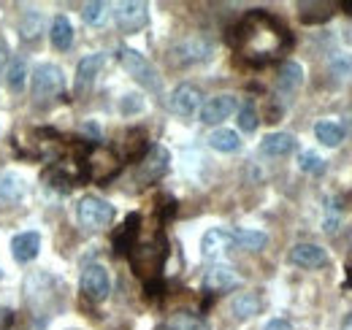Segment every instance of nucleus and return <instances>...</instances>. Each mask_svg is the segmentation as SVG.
<instances>
[{
	"instance_id": "17",
	"label": "nucleus",
	"mask_w": 352,
	"mask_h": 330,
	"mask_svg": "<svg viewBox=\"0 0 352 330\" xmlns=\"http://www.w3.org/2000/svg\"><path fill=\"white\" fill-rule=\"evenodd\" d=\"M293 149H296V138L290 133H268L261 141L263 157H287Z\"/></svg>"
},
{
	"instance_id": "26",
	"label": "nucleus",
	"mask_w": 352,
	"mask_h": 330,
	"mask_svg": "<svg viewBox=\"0 0 352 330\" xmlns=\"http://www.w3.org/2000/svg\"><path fill=\"white\" fill-rule=\"evenodd\" d=\"M135 233H138V214H131L128 222L122 225L120 236H117V252H131V244H133V239H135Z\"/></svg>"
},
{
	"instance_id": "31",
	"label": "nucleus",
	"mask_w": 352,
	"mask_h": 330,
	"mask_svg": "<svg viewBox=\"0 0 352 330\" xmlns=\"http://www.w3.org/2000/svg\"><path fill=\"white\" fill-rule=\"evenodd\" d=\"M120 109H122V114H135V111H141V109H144V98H141L138 92H128V95L122 98Z\"/></svg>"
},
{
	"instance_id": "20",
	"label": "nucleus",
	"mask_w": 352,
	"mask_h": 330,
	"mask_svg": "<svg viewBox=\"0 0 352 330\" xmlns=\"http://www.w3.org/2000/svg\"><path fill=\"white\" fill-rule=\"evenodd\" d=\"M268 241L263 230H250V228H239L233 230V247L239 249H247V252H261Z\"/></svg>"
},
{
	"instance_id": "23",
	"label": "nucleus",
	"mask_w": 352,
	"mask_h": 330,
	"mask_svg": "<svg viewBox=\"0 0 352 330\" xmlns=\"http://www.w3.org/2000/svg\"><path fill=\"white\" fill-rule=\"evenodd\" d=\"M314 135H317L320 144H325V146H331V149L344 141V133H342L339 122H317L314 124Z\"/></svg>"
},
{
	"instance_id": "33",
	"label": "nucleus",
	"mask_w": 352,
	"mask_h": 330,
	"mask_svg": "<svg viewBox=\"0 0 352 330\" xmlns=\"http://www.w3.org/2000/svg\"><path fill=\"white\" fill-rule=\"evenodd\" d=\"M263 330H293V325L287 322V320H282V317H276V320H271Z\"/></svg>"
},
{
	"instance_id": "32",
	"label": "nucleus",
	"mask_w": 352,
	"mask_h": 330,
	"mask_svg": "<svg viewBox=\"0 0 352 330\" xmlns=\"http://www.w3.org/2000/svg\"><path fill=\"white\" fill-rule=\"evenodd\" d=\"M174 328L176 330H204V322L195 320V317H190V314H182V317L174 320Z\"/></svg>"
},
{
	"instance_id": "24",
	"label": "nucleus",
	"mask_w": 352,
	"mask_h": 330,
	"mask_svg": "<svg viewBox=\"0 0 352 330\" xmlns=\"http://www.w3.org/2000/svg\"><path fill=\"white\" fill-rule=\"evenodd\" d=\"M25 82H28V63L25 60H14L6 71V84L11 92H22L25 89Z\"/></svg>"
},
{
	"instance_id": "34",
	"label": "nucleus",
	"mask_w": 352,
	"mask_h": 330,
	"mask_svg": "<svg viewBox=\"0 0 352 330\" xmlns=\"http://www.w3.org/2000/svg\"><path fill=\"white\" fill-rule=\"evenodd\" d=\"M339 127H342V133H347V135L352 138V109L344 111V117H342V124H339Z\"/></svg>"
},
{
	"instance_id": "3",
	"label": "nucleus",
	"mask_w": 352,
	"mask_h": 330,
	"mask_svg": "<svg viewBox=\"0 0 352 330\" xmlns=\"http://www.w3.org/2000/svg\"><path fill=\"white\" fill-rule=\"evenodd\" d=\"M79 214V222L87 228V230H103L114 222V206L98 195H85L76 206Z\"/></svg>"
},
{
	"instance_id": "13",
	"label": "nucleus",
	"mask_w": 352,
	"mask_h": 330,
	"mask_svg": "<svg viewBox=\"0 0 352 330\" xmlns=\"http://www.w3.org/2000/svg\"><path fill=\"white\" fill-rule=\"evenodd\" d=\"M103 65H106V54H100V52L87 54V57L79 60V65H76V92H79V95L87 92L89 87H92L95 76L100 74Z\"/></svg>"
},
{
	"instance_id": "1",
	"label": "nucleus",
	"mask_w": 352,
	"mask_h": 330,
	"mask_svg": "<svg viewBox=\"0 0 352 330\" xmlns=\"http://www.w3.org/2000/svg\"><path fill=\"white\" fill-rule=\"evenodd\" d=\"M290 43L287 30L265 11H252L236 28V49L250 63H268Z\"/></svg>"
},
{
	"instance_id": "10",
	"label": "nucleus",
	"mask_w": 352,
	"mask_h": 330,
	"mask_svg": "<svg viewBox=\"0 0 352 330\" xmlns=\"http://www.w3.org/2000/svg\"><path fill=\"white\" fill-rule=\"evenodd\" d=\"M239 109V100L233 95H214L201 106V122L204 124H220L225 122L233 111Z\"/></svg>"
},
{
	"instance_id": "16",
	"label": "nucleus",
	"mask_w": 352,
	"mask_h": 330,
	"mask_svg": "<svg viewBox=\"0 0 352 330\" xmlns=\"http://www.w3.org/2000/svg\"><path fill=\"white\" fill-rule=\"evenodd\" d=\"M301 84H304V68L298 63H293V60L282 63L279 79H276V92L285 95V98H290V95H296L301 89Z\"/></svg>"
},
{
	"instance_id": "11",
	"label": "nucleus",
	"mask_w": 352,
	"mask_h": 330,
	"mask_svg": "<svg viewBox=\"0 0 352 330\" xmlns=\"http://www.w3.org/2000/svg\"><path fill=\"white\" fill-rule=\"evenodd\" d=\"M230 247H233V230H225V228H212V230H206L204 239H201V254H204L206 260L220 257V254H225Z\"/></svg>"
},
{
	"instance_id": "25",
	"label": "nucleus",
	"mask_w": 352,
	"mask_h": 330,
	"mask_svg": "<svg viewBox=\"0 0 352 330\" xmlns=\"http://www.w3.org/2000/svg\"><path fill=\"white\" fill-rule=\"evenodd\" d=\"M331 74L336 82H347L352 76V54L350 52H336L331 54Z\"/></svg>"
},
{
	"instance_id": "28",
	"label": "nucleus",
	"mask_w": 352,
	"mask_h": 330,
	"mask_svg": "<svg viewBox=\"0 0 352 330\" xmlns=\"http://www.w3.org/2000/svg\"><path fill=\"white\" fill-rule=\"evenodd\" d=\"M258 109L252 106V103H247V106H241L239 109V127L244 130V133H255L258 130Z\"/></svg>"
},
{
	"instance_id": "27",
	"label": "nucleus",
	"mask_w": 352,
	"mask_h": 330,
	"mask_svg": "<svg viewBox=\"0 0 352 330\" xmlns=\"http://www.w3.org/2000/svg\"><path fill=\"white\" fill-rule=\"evenodd\" d=\"M106 14H109V6L106 3H100V0H92L85 6V11H82V16H85V22L87 25H103L106 22Z\"/></svg>"
},
{
	"instance_id": "15",
	"label": "nucleus",
	"mask_w": 352,
	"mask_h": 330,
	"mask_svg": "<svg viewBox=\"0 0 352 330\" xmlns=\"http://www.w3.org/2000/svg\"><path fill=\"white\" fill-rule=\"evenodd\" d=\"M38 249H41V236L36 230H28V233H19L11 239V254L16 263H30L38 257Z\"/></svg>"
},
{
	"instance_id": "8",
	"label": "nucleus",
	"mask_w": 352,
	"mask_h": 330,
	"mask_svg": "<svg viewBox=\"0 0 352 330\" xmlns=\"http://www.w3.org/2000/svg\"><path fill=\"white\" fill-rule=\"evenodd\" d=\"M114 19H117V28L122 33H135L149 22V6L146 3H135V0L120 3L117 11H114Z\"/></svg>"
},
{
	"instance_id": "30",
	"label": "nucleus",
	"mask_w": 352,
	"mask_h": 330,
	"mask_svg": "<svg viewBox=\"0 0 352 330\" xmlns=\"http://www.w3.org/2000/svg\"><path fill=\"white\" fill-rule=\"evenodd\" d=\"M38 30H41V14L38 11L36 14H28L25 16V25H22V38L25 41H30V38L36 41L38 38Z\"/></svg>"
},
{
	"instance_id": "7",
	"label": "nucleus",
	"mask_w": 352,
	"mask_h": 330,
	"mask_svg": "<svg viewBox=\"0 0 352 330\" xmlns=\"http://www.w3.org/2000/svg\"><path fill=\"white\" fill-rule=\"evenodd\" d=\"M82 292L87 295L92 303L106 300L109 292H111V276H109V271L103 265H98V263H89L87 268L82 271Z\"/></svg>"
},
{
	"instance_id": "19",
	"label": "nucleus",
	"mask_w": 352,
	"mask_h": 330,
	"mask_svg": "<svg viewBox=\"0 0 352 330\" xmlns=\"http://www.w3.org/2000/svg\"><path fill=\"white\" fill-rule=\"evenodd\" d=\"M49 38H52V46L60 49V52L71 49V43H74V25L68 22V16H54V22L49 28Z\"/></svg>"
},
{
	"instance_id": "36",
	"label": "nucleus",
	"mask_w": 352,
	"mask_h": 330,
	"mask_svg": "<svg viewBox=\"0 0 352 330\" xmlns=\"http://www.w3.org/2000/svg\"><path fill=\"white\" fill-rule=\"evenodd\" d=\"M342 8H344V11H350V14H352V0H347V3H342Z\"/></svg>"
},
{
	"instance_id": "14",
	"label": "nucleus",
	"mask_w": 352,
	"mask_h": 330,
	"mask_svg": "<svg viewBox=\"0 0 352 330\" xmlns=\"http://www.w3.org/2000/svg\"><path fill=\"white\" fill-rule=\"evenodd\" d=\"M239 274L228 265H212L204 276V289L206 292H228V289L239 287Z\"/></svg>"
},
{
	"instance_id": "6",
	"label": "nucleus",
	"mask_w": 352,
	"mask_h": 330,
	"mask_svg": "<svg viewBox=\"0 0 352 330\" xmlns=\"http://www.w3.org/2000/svg\"><path fill=\"white\" fill-rule=\"evenodd\" d=\"M212 41L204 38V36H192V38H184L179 41L176 46H171V60L174 65H192V63H204L209 60L212 54Z\"/></svg>"
},
{
	"instance_id": "22",
	"label": "nucleus",
	"mask_w": 352,
	"mask_h": 330,
	"mask_svg": "<svg viewBox=\"0 0 352 330\" xmlns=\"http://www.w3.org/2000/svg\"><path fill=\"white\" fill-rule=\"evenodd\" d=\"M22 192H25V184L16 173H3L0 176V198L6 204H16L22 198Z\"/></svg>"
},
{
	"instance_id": "12",
	"label": "nucleus",
	"mask_w": 352,
	"mask_h": 330,
	"mask_svg": "<svg viewBox=\"0 0 352 330\" xmlns=\"http://www.w3.org/2000/svg\"><path fill=\"white\" fill-rule=\"evenodd\" d=\"M290 263L293 265H301V268H322L328 263V252L317 244H309L301 241L290 249Z\"/></svg>"
},
{
	"instance_id": "5",
	"label": "nucleus",
	"mask_w": 352,
	"mask_h": 330,
	"mask_svg": "<svg viewBox=\"0 0 352 330\" xmlns=\"http://www.w3.org/2000/svg\"><path fill=\"white\" fill-rule=\"evenodd\" d=\"M30 84H33V95H36L38 100H46V98H54V95L63 92L65 76H63V71H60L57 65L44 63V65H38V68L33 71Z\"/></svg>"
},
{
	"instance_id": "2",
	"label": "nucleus",
	"mask_w": 352,
	"mask_h": 330,
	"mask_svg": "<svg viewBox=\"0 0 352 330\" xmlns=\"http://www.w3.org/2000/svg\"><path fill=\"white\" fill-rule=\"evenodd\" d=\"M117 60L122 63V68L131 74L135 82H141L146 89H152V92H157L160 89V76H157V68L141 54V52H135V49H128V46H120L117 49Z\"/></svg>"
},
{
	"instance_id": "29",
	"label": "nucleus",
	"mask_w": 352,
	"mask_h": 330,
	"mask_svg": "<svg viewBox=\"0 0 352 330\" xmlns=\"http://www.w3.org/2000/svg\"><path fill=\"white\" fill-rule=\"evenodd\" d=\"M298 168H301L304 173L320 176V173H325V160H320L314 152H301V155H298Z\"/></svg>"
},
{
	"instance_id": "21",
	"label": "nucleus",
	"mask_w": 352,
	"mask_h": 330,
	"mask_svg": "<svg viewBox=\"0 0 352 330\" xmlns=\"http://www.w3.org/2000/svg\"><path fill=\"white\" fill-rule=\"evenodd\" d=\"M209 146L212 149H217L222 155H230V152H239V146H241V138H239V133L236 130H214L212 135H209Z\"/></svg>"
},
{
	"instance_id": "18",
	"label": "nucleus",
	"mask_w": 352,
	"mask_h": 330,
	"mask_svg": "<svg viewBox=\"0 0 352 330\" xmlns=\"http://www.w3.org/2000/svg\"><path fill=\"white\" fill-rule=\"evenodd\" d=\"M261 309H263V300L258 292H241L230 300V314L236 320H250V317L261 314Z\"/></svg>"
},
{
	"instance_id": "4",
	"label": "nucleus",
	"mask_w": 352,
	"mask_h": 330,
	"mask_svg": "<svg viewBox=\"0 0 352 330\" xmlns=\"http://www.w3.org/2000/svg\"><path fill=\"white\" fill-rule=\"evenodd\" d=\"M171 168V152L166 146H149L146 155L141 157V165H138V182L141 184H155L160 182Z\"/></svg>"
},
{
	"instance_id": "9",
	"label": "nucleus",
	"mask_w": 352,
	"mask_h": 330,
	"mask_svg": "<svg viewBox=\"0 0 352 330\" xmlns=\"http://www.w3.org/2000/svg\"><path fill=\"white\" fill-rule=\"evenodd\" d=\"M201 100H204V92L195 84H179L168 98V109L176 117H192L201 109Z\"/></svg>"
},
{
	"instance_id": "35",
	"label": "nucleus",
	"mask_w": 352,
	"mask_h": 330,
	"mask_svg": "<svg viewBox=\"0 0 352 330\" xmlns=\"http://www.w3.org/2000/svg\"><path fill=\"white\" fill-rule=\"evenodd\" d=\"M342 330H352V311L342 320Z\"/></svg>"
}]
</instances>
